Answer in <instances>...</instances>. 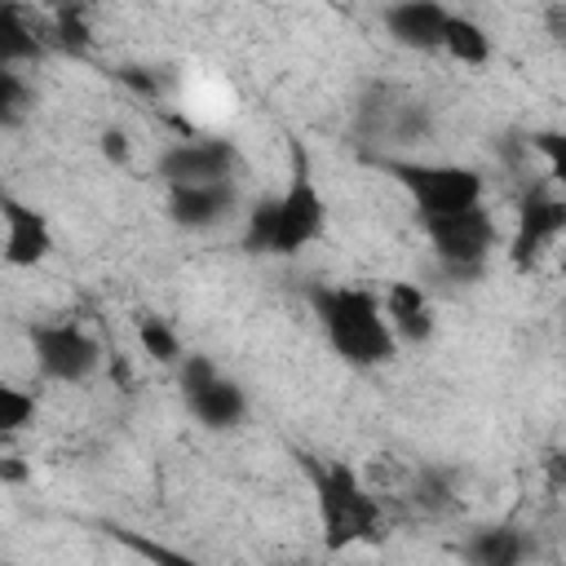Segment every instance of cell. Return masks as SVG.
Instances as JSON below:
<instances>
[{
    "label": "cell",
    "mask_w": 566,
    "mask_h": 566,
    "mask_svg": "<svg viewBox=\"0 0 566 566\" xmlns=\"http://www.w3.org/2000/svg\"><path fill=\"white\" fill-rule=\"evenodd\" d=\"M429 248H433V261L442 265V274L451 279H478L491 261V248H495V217L486 203L478 208H464V212H451V217H429L420 221Z\"/></svg>",
    "instance_id": "8992f818"
},
{
    "label": "cell",
    "mask_w": 566,
    "mask_h": 566,
    "mask_svg": "<svg viewBox=\"0 0 566 566\" xmlns=\"http://www.w3.org/2000/svg\"><path fill=\"white\" fill-rule=\"evenodd\" d=\"M27 340L35 371L53 385H84L102 367V345L80 323H31Z\"/></svg>",
    "instance_id": "52a82bcc"
},
{
    "label": "cell",
    "mask_w": 566,
    "mask_h": 566,
    "mask_svg": "<svg viewBox=\"0 0 566 566\" xmlns=\"http://www.w3.org/2000/svg\"><path fill=\"white\" fill-rule=\"evenodd\" d=\"M44 57V35L27 22L18 4H0V66H27Z\"/></svg>",
    "instance_id": "9a60e30c"
},
{
    "label": "cell",
    "mask_w": 566,
    "mask_h": 566,
    "mask_svg": "<svg viewBox=\"0 0 566 566\" xmlns=\"http://www.w3.org/2000/svg\"><path fill=\"white\" fill-rule=\"evenodd\" d=\"M35 420V398L9 380H0V438H13L22 433L27 424Z\"/></svg>",
    "instance_id": "7402d4cb"
},
{
    "label": "cell",
    "mask_w": 566,
    "mask_h": 566,
    "mask_svg": "<svg viewBox=\"0 0 566 566\" xmlns=\"http://www.w3.org/2000/svg\"><path fill=\"white\" fill-rule=\"evenodd\" d=\"M327 230V199L310 172V159L301 146H292V172L287 186L256 199L243 221V252L252 256H301L314 239Z\"/></svg>",
    "instance_id": "6da1fadb"
},
{
    "label": "cell",
    "mask_w": 566,
    "mask_h": 566,
    "mask_svg": "<svg viewBox=\"0 0 566 566\" xmlns=\"http://www.w3.org/2000/svg\"><path fill=\"white\" fill-rule=\"evenodd\" d=\"M566 230V199L553 190H526L517 203V221H513V239H509V256L517 270H531Z\"/></svg>",
    "instance_id": "9c48e42d"
},
{
    "label": "cell",
    "mask_w": 566,
    "mask_h": 566,
    "mask_svg": "<svg viewBox=\"0 0 566 566\" xmlns=\"http://www.w3.org/2000/svg\"><path fill=\"white\" fill-rule=\"evenodd\" d=\"M177 394L186 402V411L212 429V433H230L248 420V394L239 380H230L208 354H186L177 367Z\"/></svg>",
    "instance_id": "5b68a950"
},
{
    "label": "cell",
    "mask_w": 566,
    "mask_h": 566,
    "mask_svg": "<svg viewBox=\"0 0 566 566\" xmlns=\"http://www.w3.org/2000/svg\"><path fill=\"white\" fill-rule=\"evenodd\" d=\"M447 13L438 0H402V4H389L380 13L385 31L394 44L411 49V53H438L442 44V27H447Z\"/></svg>",
    "instance_id": "7c38bea8"
},
{
    "label": "cell",
    "mask_w": 566,
    "mask_h": 566,
    "mask_svg": "<svg viewBox=\"0 0 566 566\" xmlns=\"http://www.w3.org/2000/svg\"><path fill=\"white\" fill-rule=\"evenodd\" d=\"M243 155L226 137H190V142H168L155 159V177L172 186H212V181H239Z\"/></svg>",
    "instance_id": "ba28073f"
},
{
    "label": "cell",
    "mask_w": 566,
    "mask_h": 566,
    "mask_svg": "<svg viewBox=\"0 0 566 566\" xmlns=\"http://www.w3.org/2000/svg\"><path fill=\"white\" fill-rule=\"evenodd\" d=\"M380 310H385V323H389L398 345H424L433 336V301L424 296L420 283L394 279L380 292Z\"/></svg>",
    "instance_id": "4fadbf2b"
},
{
    "label": "cell",
    "mask_w": 566,
    "mask_h": 566,
    "mask_svg": "<svg viewBox=\"0 0 566 566\" xmlns=\"http://www.w3.org/2000/svg\"><path fill=\"white\" fill-rule=\"evenodd\" d=\"M380 168L407 190L416 221L429 217H451L464 208L486 203V177L469 164H447V159H380Z\"/></svg>",
    "instance_id": "277c9868"
},
{
    "label": "cell",
    "mask_w": 566,
    "mask_h": 566,
    "mask_svg": "<svg viewBox=\"0 0 566 566\" xmlns=\"http://www.w3.org/2000/svg\"><path fill=\"white\" fill-rule=\"evenodd\" d=\"M438 49L451 62H460V66H486L491 62V35L469 13H447V27H442V44Z\"/></svg>",
    "instance_id": "2e32d148"
},
{
    "label": "cell",
    "mask_w": 566,
    "mask_h": 566,
    "mask_svg": "<svg viewBox=\"0 0 566 566\" xmlns=\"http://www.w3.org/2000/svg\"><path fill=\"white\" fill-rule=\"evenodd\" d=\"M97 150L106 155V164H128V159H133V142H128L124 128H102Z\"/></svg>",
    "instance_id": "cb8c5ba5"
},
{
    "label": "cell",
    "mask_w": 566,
    "mask_h": 566,
    "mask_svg": "<svg viewBox=\"0 0 566 566\" xmlns=\"http://www.w3.org/2000/svg\"><path fill=\"white\" fill-rule=\"evenodd\" d=\"M137 345L159 367H177L186 358V345H181L177 327H168L159 314H137Z\"/></svg>",
    "instance_id": "e0dca14e"
},
{
    "label": "cell",
    "mask_w": 566,
    "mask_h": 566,
    "mask_svg": "<svg viewBox=\"0 0 566 566\" xmlns=\"http://www.w3.org/2000/svg\"><path fill=\"white\" fill-rule=\"evenodd\" d=\"M111 535H115L124 548H133L137 557H146L150 566H208V562H199V557H190V553H181V548H168V544H159V539H146V535L128 531V526H111Z\"/></svg>",
    "instance_id": "44dd1931"
},
{
    "label": "cell",
    "mask_w": 566,
    "mask_h": 566,
    "mask_svg": "<svg viewBox=\"0 0 566 566\" xmlns=\"http://www.w3.org/2000/svg\"><path fill=\"white\" fill-rule=\"evenodd\" d=\"M301 464H305V478H310V491H314L323 548L345 553V548H358V544H380L385 509L363 486L358 469L345 464V460H310V455H301Z\"/></svg>",
    "instance_id": "3957f363"
},
{
    "label": "cell",
    "mask_w": 566,
    "mask_h": 566,
    "mask_svg": "<svg viewBox=\"0 0 566 566\" xmlns=\"http://www.w3.org/2000/svg\"><path fill=\"white\" fill-rule=\"evenodd\" d=\"M62 53H88L93 49V27H88V9L71 4L53 13V35H49Z\"/></svg>",
    "instance_id": "ffe728a7"
},
{
    "label": "cell",
    "mask_w": 566,
    "mask_h": 566,
    "mask_svg": "<svg viewBox=\"0 0 566 566\" xmlns=\"http://www.w3.org/2000/svg\"><path fill=\"white\" fill-rule=\"evenodd\" d=\"M411 500H416L424 513H447V509H455V469H447V464H424V469L416 473Z\"/></svg>",
    "instance_id": "ac0fdd59"
},
{
    "label": "cell",
    "mask_w": 566,
    "mask_h": 566,
    "mask_svg": "<svg viewBox=\"0 0 566 566\" xmlns=\"http://www.w3.org/2000/svg\"><path fill=\"white\" fill-rule=\"evenodd\" d=\"M314 305V318L323 327V340L327 349L367 371V367H380L398 354V340L385 323V310H380V292L371 287H358V283H327L310 296Z\"/></svg>",
    "instance_id": "7a4b0ae2"
},
{
    "label": "cell",
    "mask_w": 566,
    "mask_h": 566,
    "mask_svg": "<svg viewBox=\"0 0 566 566\" xmlns=\"http://www.w3.org/2000/svg\"><path fill=\"white\" fill-rule=\"evenodd\" d=\"M526 553H531V539L517 526H478L460 544V557L469 566H526Z\"/></svg>",
    "instance_id": "5bb4252c"
},
{
    "label": "cell",
    "mask_w": 566,
    "mask_h": 566,
    "mask_svg": "<svg viewBox=\"0 0 566 566\" xmlns=\"http://www.w3.org/2000/svg\"><path fill=\"white\" fill-rule=\"evenodd\" d=\"M0 221H4V239H0V256L13 270H31L40 261H49L53 252V226L40 208H31L18 195H0Z\"/></svg>",
    "instance_id": "8fae6325"
},
{
    "label": "cell",
    "mask_w": 566,
    "mask_h": 566,
    "mask_svg": "<svg viewBox=\"0 0 566 566\" xmlns=\"http://www.w3.org/2000/svg\"><path fill=\"white\" fill-rule=\"evenodd\" d=\"M115 75H119V84H124V88H133V93H137V97H146V102H155V97L164 93V84H159V75H155L150 66H119Z\"/></svg>",
    "instance_id": "603a6c76"
},
{
    "label": "cell",
    "mask_w": 566,
    "mask_h": 566,
    "mask_svg": "<svg viewBox=\"0 0 566 566\" xmlns=\"http://www.w3.org/2000/svg\"><path fill=\"white\" fill-rule=\"evenodd\" d=\"M31 102H35V93H31L27 75L13 66H0V128H18L31 111Z\"/></svg>",
    "instance_id": "d6986e66"
},
{
    "label": "cell",
    "mask_w": 566,
    "mask_h": 566,
    "mask_svg": "<svg viewBox=\"0 0 566 566\" xmlns=\"http://www.w3.org/2000/svg\"><path fill=\"white\" fill-rule=\"evenodd\" d=\"M243 208V190L239 181H212V186H172L164 195V212L177 230H217L226 221H234Z\"/></svg>",
    "instance_id": "30bf717a"
},
{
    "label": "cell",
    "mask_w": 566,
    "mask_h": 566,
    "mask_svg": "<svg viewBox=\"0 0 566 566\" xmlns=\"http://www.w3.org/2000/svg\"><path fill=\"white\" fill-rule=\"evenodd\" d=\"M31 478V464L22 455H0V482L4 486H22Z\"/></svg>",
    "instance_id": "d4e9b609"
}]
</instances>
